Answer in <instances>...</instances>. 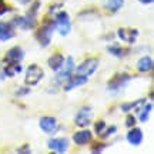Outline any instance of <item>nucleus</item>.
I'll use <instances>...</instances> for the list:
<instances>
[{"label":"nucleus","mask_w":154,"mask_h":154,"mask_svg":"<svg viewBox=\"0 0 154 154\" xmlns=\"http://www.w3.org/2000/svg\"><path fill=\"white\" fill-rule=\"evenodd\" d=\"M64 66H61L59 70H57V76L54 77V80H53V84H56V86H59V84H61V83L67 82L69 79H70V76H72L73 70L76 69L74 67V61H73V57H67V60H64V63H63Z\"/></svg>","instance_id":"f257e3e1"},{"label":"nucleus","mask_w":154,"mask_h":154,"mask_svg":"<svg viewBox=\"0 0 154 154\" xmlns=\"http://www.w3.org/2000/svg\"><path fill=\"white\" fill-rule=\"evenodd\" d=\"M53 30H54V22H51V20L44 22L43 26L37 30V33H36V38L42 43V46H49L50 40H51Z\"/></svg>","instance_id":"f03ea898"},{"label":"nucleus","mask_w":154,"mask_h":154,"mask_svg":"<svg viewBox=\"0 0 154 154\" xmlns=\"http://www.w3.org/2000/svg\"><path fill=\"white\" fill-rule=\"evenodd\" d=\"M37 7H38V2H36L34 7H32V9L29 10L27 14L23 17H16V19L13 20V24H17V26H20V27H23V29H32L34 26V23H36Z\"/></svg>","instance_id":"7ed1b4c3"},{"label":"nucleus","mask_w":154,"mask_h":154,"mask_svg":"<svg viewBox=\"0 0 154 154\" xmlns=\"http://www.w3.org/2000/svg\"><path fill=\"white\" fill-rule=\"evenodd\" d=\"M54 27L59 30L61 36H67L72 30V23H70V17L66 11H60L57 17L54 19Z\"/></svg>","instance_id":"20e7f679"},{"label":"nucleus","mask_w":154,"mask_h":154,"mask_svg":"<svg viewBox=\"0 0 154 154\" xmlns=\"http://www.w3.org/2000/svg\"><path fill=\"white\" fill-rule=\"evenodd\" d=\"M43 76L44 72L42 70V67H38L37 64H30L26 72V83L29 86H34L43 79Z\"/></svg>","instance_id":"39448f33"},{"label":"nucleus","mask_w":154,"mask_h":154,"mask_svg":"<svg viewBox=\"0 0 154 154\" xmlns=\"http://www.w3.org/2000/svg\"><path fill=\"white\" fill-rule=\"evenodd\" d=\"M97 67H99V60L97 59H94V57L87 59V60H84L80 66L77 67V74L84 77H90L97 70Z\"/></svg>","instance_id":"423d86ee"},{"label":"nucleus","mask_w":154,"mask_h":154,"mask_svg":"<svg viewBox=\"0 0 154 154\" xmlns=\"http://www.w3.org/2000/svg\"><path fill=\"white\" fill-rule=\"evenodd\" d=\"M130 79L131 77H130V74H127V73H117L109 82V90H111V91L120 90V88H123L127 83L130 82Z\"/></svg>","instance_id":"0eeeda50"},{"label":"nucleus","mask_w":154,"mask_h":154,"mask_svg":"<svg viewBox=\"0 0 154 154\" xmlns=\"http://www.w3.org/2000/svg\"><path fill=\"white\" fill-rule=\"evenodd\" d=\"M91 117H93V110H91L90 107H87V106H84V107H82V109L79 110L76 119H74V123H76V126H79V127H86L90 124Z\"/></svg>","instance_id":"6e6552de"},{"label":"nucleus","mask_w":154,"mask_h":154,"mask_svg":"<svg viewBox=\"0 0 154 154\" xmlns=\"http://www.w3.org/2000/svg\"><path fill=\"white\" fill-rule=\"evenodd\" d=\"M119 37L123 40V42H126L128 44H133L136 42V38L138 37V30L137 29H130V27H121L119 29Z\"/></svg>","instance_id":"1a4fd4ad"},{"label":"nucleus","mask_w":154,"mask_h":154,"mask_svg":"<svg viewBox=\"0 0 154 154\" xmlns=\"http://www.w3.org/2000/svg\"><path fill=\"white\" fill-rule=\"evenodd\" d=\"M50 150L57 151V153H64L69 149V140L67 138H51L47 143Z\"/></svg>","instance_id":"9d476101"},{"label":"nucleus","mask_w":154,"mask_h":154,"mask_svg":"<svg viewBox=\"0 0 154 154\" xmlns=\"http://www.w3.org/2000/svg\"><path fill=\"white\" fill-rule=\"evenodd\" d=\"M23 57H24V51L20 47H13L6 53L5 61L6 63H19L23 60Z\"/></svg>","instance_id":"9b49d317"},{"label":"nucleus","mask_w":154,"mask_h":154,"mask_svg":"<svg viewBox=\"0 0 154 154\" xmlns=\"http://www.w3.org/2000/svg\"><path fill=\"white\" fill-rule=\"evenodd\" d=\"M14 37V30H13V23L0 22V40H9Z\"/></svg>","instance_id":"f8f14e48"},{"label":"nucleus","mask_w":154,"mask_h":154,"mask_svg":"<svg viewBox=\"0 0 154 154\" xmlns=\"http://www.w3.org/2000/svg\"><path fill=\"white\" fill-rule=\"evenodd\" d=\"M40 128L46 133H53L57 128V121L54 117H42L40 119Z\"/></svg>","instance_id":"ddd939ff"},{"label":"nucleus","mask_w":154,"mask_h":154,"mask_svg":"<svg viewBox=\"0 0 154 154\" xmlns=\"http://www.w3.org/2000/svg\"><path fill=\"white\" fill-rule=\"evenodd\" d=\"M84 83H87V77L84 76H80V74H76V76H70V79L66 82L64 84V90L69 91V90H72L73 87H77V86H82Z\"/></svg>","instance_id":"4468645a"},{"label":"nucleus","mask_w":154,"mask_h":154,"mask_svg":"<svg viewBox=\"0 0 154 154\" xmlns=\"http://www.w3.org/2000/svg\"><path fill=\"white\" fill-rule=\"evenodd\" d=\"M93 137V134L90 130H82V131H77L74 133V136H73V140H74V143L79 144V146H83V144H87L90 140Z\"/></svg>","instance_id":"2eb2a0df"},{"label":"nucleus","mask_w":154,"mask_h":154,"mask_svg":"<svg viewBox=\"0 0 154 154\" xmlns=\"http://www.w3.org/2000/svg\"><path fill=\"white\" fill-rule=\"evenodd\" d=\"M127 141L130 144H133V146H138V144L143 141V131L140 128H137V127H134L127 134Z\"/></svg>","instance_id":"dca6fc26"},{"label":"nucleus","mask_w":154,"mask_h":154,"mask_svg":"<svg viewBox=\"0 0 154 154\" xmlns=\"http://www.w3.org/2000/svg\"><path fill=\"white\" fill-rule=\"evenodd\" d=\"M47 63H49V67L51 69V70L57 72V70L63 66V63H64V57H63L60 53H56V54H53L51 57H50Z\"/></svg>","instance_id":"f3484780"},{"label":"nucleus","mask_w":154,"mask_h":154,"mask_svg":"<svg viewBox=\"0 0 154 154\" xmlns=\"http://www.w3.org/2000/svg\"><path fill=\"white\" fill-rule=\"evenodd\" d=\"M153 69V60H151V57L150 56H144V57H141L140 60H138L137 63V70L138 72H150Z\"/></svg>","instance_id":"a211bd4d"},{"label":"nucleus","mask_w":154,"mask_h":154,"mask_svg":"<svg viewBox=\"0 0 154 154\" xmlns=\"http://www.w3.org/2000/svg\"><path fill=\"white\" fill-rule=\"evenodd\" d=\"M146 101V100H144ZM141 103L143 104V107L138 110V119H140V121H147V119H149L150 116V111H151V109H153V104L151 103Z\"/></svg>","instance_id":"6ab92c4d"},{"label":"nucleus","mask_w":154,"mask_h":154,"mask_svg":"<svg viewBox=\"0 0 154 154\" xmlns=\"http://www.w3.org/2000/svg\"><path fill=\"white\" fill-rule=\"evenodd\" d=\"M22 72V66L19 63H10L7 64V67H5V76H16Z\"/></svg>","instance_id":"aec40b11"},{"label":"nucleus","mask_w":154,"mask_h":154,"mask_svg":"<svg viewBox=\"0 0 154 154\" xmlns=\"http://www.w3.org/2000/svg\"><path fill=\"white\" fill-rule=\"evenodd\" d=\"M103 3H104V6L109 9V10L117 11L121 6L124 5V0H104Z\"/></svg>","instance_id":"412c9836"},{"label":"nucleus","mask_w":154,"mask_h":154,"mask_svg":"<svg viewBox=\"0 0 154 154\" xmlns=\"http://www.w3.org/2000/svg\"><path fill=\"white\" fill-rule=\"evenodd\" d=\"M107 50L110 51L113 56H117V57H123V56L127 53V50L124 47H121V46H117V44H113V46H109Z\"/></svg>","instance_id":"4be33fe9"},{"label":"nucleus","mask_w":154,"mask_h":154,"mask_svg":"<svg viewBox=\"0 0 154 154\" xmlns=\"http://www.w3.org/2000/svg\"><path fill=\"white\" fill-rule=\"evenodd\" d=\"M104 128H106V123L103 120H99L96 124H94V130H96L97 134H101V133L104 131Z\"/></svg>","instance_id":"5701e85b"},{"label":"nucleus","mask_w":154,"mask_h":154,"mask_svg":"<svg viewBox=\"0 0 154 154\" xmlns=\"http://www.w3.org/2000/svg\"><path fill=\"white\" fill-rule=\"evenodd\" d=\"M141 101H143V100H138V101H134V103H128V104H123V106H121V110H123V111H128L131 107H137Z\"/></svg>","instance_id":"b1692460"},{"label":"nucleus","mask_w":154,"mask_h":154,"mask_svg":"<svg viewBox=\"0 0 154 154\" xmlns=\"http://www.w3.org/2000/svg\"><path fill=\"white\" fill-rule=\"evenodd\" d=\"M126 126L127 127H134L136 126V117L131 114H128L127 116V119H126Z\"/></svg>","instance_id":"393cba45"},{"label":"nucleus","mask_w":154,"mask_h":154,"mask_svg":"<svg viewBox=\"0 0 154 154\" xmlns=\"http://www.w3.org/2000/svg\"><path fill=\"white\" fill-rule=\"evenodd\" d=\"M9 10H10V7L5 3V0H0V16L5 14V13H7Z\"/></svg>","instance_id":"a878e982"},{"label":"nucleus","mask_w":154,"mask_h":154,"mask_svg":"<svg viewBox=\"0 0 154 154\" xmlns=\"http://www.w3.org/2000/svg\"><path fill=\"white\" fill-rule=\"evenodd\" d=\"M104 130H106V128H104ZM116 130H117V128H116V126L109 127V128H107V130H106L104 133H101V134H100V137H109V136H110L111 133H114Z\"/></svg>","instance_id":"bb28decb"},{"label":"nucleus","mask_w":154,"mask_h":154,"mask_svg":"<svg viewBox=\"0 0 154 154\" xmlns=\"http://www.w3.org/2000/svg\"><path fill=\"white\" fill-rule=\"evenodd\" d=\"M104 147H106V146L103 143H101V144L97 143V144H94V147H91L90 150H91L93 153H100V151H103V150H104Z\"/></svg>","instance_id":"cd10ccee"},{"label":"nucleus","mask_w":154,"mask_h":154,"mask_svg":"<svg viewBox=\"0 0 154 154\" xmlns=\"http://www.w3.org/2000/svg\"><path fill=\"white\" fill-rule=\"evenodd\" d=\"M141 3H146V5H150V3H153V0H140Z\"/></svg>","instance_id":"c85d7f7f"},{"label":"nucleus","mask_w":154,"mask_h":154,"mask_svg":"<svg viewBox=\"0 0 154 154\" xmlns=\"http://www.w3.org/2000/svg\"><path fill=\"white\" fill-rule=\"evenodd\" d=\"M3 77H5V72L0 70V80H3Z\"/></svg>","instance_id":"c756f323"},{"label":"nucleus","mask_w":154,"mask_h":154,"mask_svg":"<svg viewBox=\"0 0 154 154\" xmlns=\"http://www.w3.org/2000/svg\"><path fill=\"white\" fill-rule=\"evenodd\" d=\"M17 2H22L23 5H26V3H29V2H30V0H17Z\"/></svg>","instance_id":"7c9ffc66"}]
</instances>
